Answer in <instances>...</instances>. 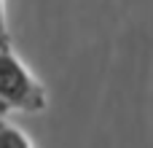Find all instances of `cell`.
Wrapping results in <instances>:
<instances>
[{"label":"cell","mask_w":153,"mask_h":148,"mask_svg":"<svg viewBox=\"0 0 153 148\" xmlns=\"http://www.w3.org/2000/svg\"><path fill=\"white\" fill-rule=\"evenodd\" d=\"M0 148H32V143L24 132H19L16 127L0 121Z\"/></svg>","instance_id":"obj_2"},{"label":"cell","mask_w":153,"mask_h":148,"mask_svg":"<svg viewBox=\"0 0 153 148\" xmlns=\"http://www.w3.org/2000/svg\"><path fill=\"white\" fill-rule=\"evenodd\" d=\"M46 92L38 78L22 65L11 49H0V116L5 113H40Z\"/></svg>","instance_id":"obj_1"},{"label":"cell","mask_w":153,"mask_h":148,"mask_svg":"<svg viewBox=\"0 0 153 148\" xmlns=\"http://www.w3.org/2000/svg\"><path fill=\"white\" fill-rule=\"evenodd\" d=\"M0 49H11V35L5 24V3L0 0Z\"/></svg>","instance_id":"obj_3"}]
</instances>
